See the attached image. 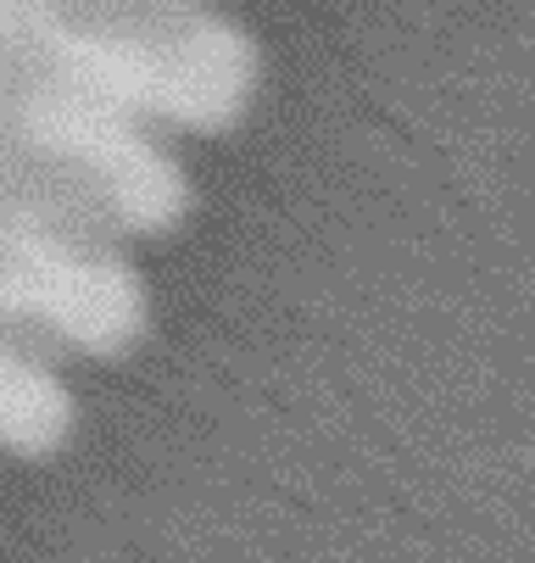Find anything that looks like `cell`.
I'll return each mask as SVG.
<instances>
[{
    "mask_svg": "<svg viewBox=\"0 0 535 563\" xmlns=\"http://www.w3.org/2000/svg\"><path fill=\"white\" fill-rule=\"evenodd\" d=\"M0 67L62 78L185 134L235 129L257 96V45L212 7L0 0Z\"/></svg>",
    "mask_w": 535,
    "mask_h": 563,
    "instance_id": "6da1fadb",
    "label": "cell"
},
{
    "mask_svg": "<svg viewBox=\"0 0 535 563\" xmlns=\"http://www.w3.org/2000/svg\"><path fill=\"white\" fill-rule=\"evenodd\" d=\"M0 129L40 163L62 168L79 185L118 234H168L190 212V185L174 151L151 140V123L123 107L62 85L45 73L0 67Z\"/></svg>",
    "mask_w": 535,
    "mask_h": 563,
    "instance_id": "7a4b0ae2",
    "label": "cell"
},
{
    "mask_svg": "<svg viewBox=\"0 0 535 563\" xmlns=\"http://www.w3.org/2000/svg\"><path fill=\"white\" fill-rule=\"evenodd\" d=\"M0 324L85 357H123L145 335V285L118 240L0 212Z\"/></svg>",
    "mask_w": 535,
    "mask_h": 563,
    "instance_id": "3957f363",
    "label": "cell"
},
{
    "mask_svg": "<svg viewBox=\"0 0 535 563\" xmlns=\"http://www.w3.org/2000/svg\"><path fill=\"white\" fill-rule=\"evenodd\" d=\"M73 435V396L56 368L0 324V446L12 457H51Z\"/></svg>",
    "mask_w": 535,
    "mask_h": 563,
    "instance_id": "277c9868",
    "label": "cell"
}]
</instances>
